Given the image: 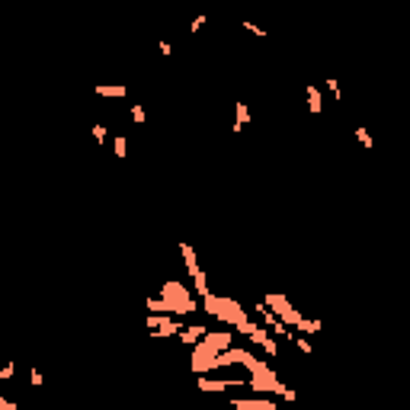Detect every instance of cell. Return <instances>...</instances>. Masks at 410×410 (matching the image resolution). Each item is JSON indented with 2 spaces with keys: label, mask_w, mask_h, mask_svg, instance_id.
<instances>
[{
  "label": "cell",
  "mask_w": 410,
  "mask_h": 410,
  "mask_svg": "<svg viewBox=\"0 0 410 410\" xmlns=\"http://www.w3.org/2000/svg\"><path fill=\"white\" fill-rule=\"evenodd\" d=\"M160 295L170 301V311L177 314V317H189V314L202 311V304L189 295V289H186L183 282H163V285H160Z\"/></svg>",
  "instance_id": "cell-1"
},
{
  "label": "cell",
  "mask_w": 410,
  "mask_h": 410,
  "mask_svg": "<svg viewBox=\"0 0 410 410\" xmlns=\"http://www.w3.org/2000/svg\"><path fill=\"white\" fill-rule=\"evenodd\" d=\"M263 301L269 304V308H273V314H276V317H279V320H285L289 327H298V320L304 317V314H301L298 308H292V301L285 298V295H279V292H269Z\"/></svg>",
  "instance_id": "cell-2"
},
{
  "label": "cell",
  "mask_w": 410,
  "mask_h": 410,
  "mask_svg": "<svg viewBox=\"0 0 410 410\" xmlns=\"http://www.w3.org/2000/svg\"><path fill=\"white\" fill-rule=\"evenodd\" d=\"M147 327H151L154 330V337H173V334H180V330L183 327H186V324H183V317L177 320V317H163V314H147Z\"/></svg>",
  "instance_id": "cell-3"
},
{
  "label": "cell",
  "mask_w": 410,
  "mask_h": 410,
  "mask_svg": "<svg viewBox=\"0 0 410 410\" xmlns=\"http://www.w3.org/2000/svg\"><path fill=\"white\" fill-rule=\"evenodd\" d=\"M218 320L237 330L243 320H247V308H240V301H234V298H221V314H218Z\"/></svg>",
  "instance_id": "cell-4"
},
{
  "label": "cell",
  "mask_w": 410,
  "mask_h": 410,
  "mask_svg": "<svg viewBox=\"0 0 410 410\" xmlns=\"http://www.w3.org/2000/svg\"><path fill=\"white\" fill-rule=\"evenodd\" d=\"M234 385H240V378H208V375H199V391H208V394H221Z\"/></svg>",
  "instance_id": "cell-5"
},
{
  "label": "cell",
  "mask_w": 410,
  "mask_h": 410,
  "mask_svg": "<svg viewBox=\"0 0 410 410\" xmlns=\"http://www.w3.org/2000/svg\"><path fill=\"white\" fill-rule=\"evenodd\" d=\"M231 407H237V410H276V400H269V397H231Z\"/></svg>",
  "instance_id": "cell-6"
},
{
  "label": "cell",
  "mask_w": 410,
  "mask_h": 410,
  "mask_svg": "<svg viewBox=\"0 0 410 410\" xmlns=\"http://www.w3.org/2000/svg\"><path fill=\"white\" fill-rule=\"evenodd\" d=\"M205 334H208V330H205L202 324H189V327L180 330V343H183V346H196Z\"/></svg>",
  "instance_id": "cell-7"
},
{
  "label": "cell",
  "mask_w": 410,
  "mask_h": 410,
  "mask_svg": "<svg viewBox=\"0 0 410 410\" xmlns=\"http://www.w3.org/2000/svg\"><path fill=\"white\" fill-rule=\"evenodd\" d=\"M97 97H103V100H122V97H128V87H122V84H97Z\"/></svg>",
  "instance_id": "cell-8"
},
{
  "label": "cell",
  "mask_w": 410,
  "mask_h": 410,
  "mask_svg": "<svg viewBox=\"0 0 410 410\" xmlns=\"http://www.w3.org/2000/svg\"><path fill=\"white\" fill-rule=\"evenodd\" d=\"M180 254H183V263H186V273H189V276L202 273V266H199V257H196V250L189 247V243H180Z\"/></svg>",
  "instance_id": "cell-9"
},
{
  "label": "cell",
  "mask_w": 410,
  "mask_h": 410,
  "mask_svg": "<svg viewBox=\"0 0 410 410\" xmlns=\"http://www.w3.org/2000/svg\"><path fill=\"white\" fill-rule=\"evenodd\" d=\"M234 112H237V119H234L231 132H234V135H240L243 128H247V122H250V106H247V103H234Z\"/></svg>",
  "instance_id": "cell-10"
},
{
  "label": "cell",
  "mask_w": 410,
  "mask_h": 410,
  "mask_svg": "<svg viewBox=\"0 0 410 410\" xmlns=\"http://www.w3.org/2000/svg\"><path fill=\"white\" fill-rule=\"evenodd\" d=\"M308 112L311 116H320V112H324V97H320V90L314 84H308Z\"/></svg>",
  "instance_id": "cell-11"
},
{
  "label": "cell",
  "mask_w": 410,
  "mask_h": 410,
  "mask_svg": "<svg viewBox=\"0 0 410 410\" xmlns=\"http://www.w3.org/2000/svg\"><path fill=\"white\" fill-rule=\"evenodd\" d=\"M193 282H196V285H193V292L199 295V298H208V295H212V289H208V279H205V273H196V276H193Z\"/></svg>",
  "instance_id": "cell-12"
},
{
  "label": "cell",
  "mask_w": 410,
  "mask_h": 410,
  "mask_svg": "<svg viewBox=\"0 0 410 410\" xmlns=\"http://www.w3.org/2000/svg\"><path fill=\"white\" fill-rule=\"evenodd\" d=\"M353 135H356V141H359L362 147H369V151L375 147V138L369 135V128H362V125H359V128H353Z\"/></svg>",
  "instance_id": "cell-13"
},
{
  "label": "cell",
  "mask_w": 410,
  "mask_h": 410,
  "mask_svg": "<svg viewBox=\"0 0 410 410\" xmlns=\"http://www.w3.org/2000/svg\"><path fill=\"white\" fill-rule=\"evenodd\" d=\"M317 330H324V324H320V320H308V317L298 320V334H317Z\"/></svg>",
  "instance_id": "cell-14"
},
{
  "label": "cell",
  "mask_w": 410,
  "mask_h": 410,
  "mask_svg": "<svg viewBox=\"0 0 410 410\" xmlns=\"http://www.w3.org/2000/svg\"><path fill=\"white\" fill-rule=\"evenodd\" d=\"M112 154H116L119 160H125V157H128V138H125V135L116 138V144H112Z\"/></svg>",
  "instance_id": "cell-15"
},
{
  "label": "cell",
  "mask_w": 410,
  "mask_h": 410,
  "mask_svg": "<svg viewBox=\"0 0 410 410\" xmlns=\"http://www.w3.org/2000/svg\"><path fill=\"white\" fill-rule=\"evenodd\" d=\"M324 87H327L330 93H334V100H337V103H343V90H340V80H337V77H324Z\"/></svg>",
  "instance_id": "cell-16"
},
{
  "label": "cell",
  "mask_w": 410,
  "mask_h": 410,
  "mask_svg": "<svg viewBox=\"0 0 410 410\" xmlns=\"http://www.w3.org/2000/svg\"><path fill=\"white\" fill-rule=\"evenodd\" d=\"M292 343L298 346V353H304V356H311V353H314V346H311V340H308V337H298V334H295Z\"/></svg>",
  "instance_id": "cell-17"
},
{
  "label": "cell",
  "mask_w": 410,
  "mask_h": 410,
  "mask_svg": "<svg viewBox=\"0 0 410 410\" xmlns=\"http://www.w3.org/2000/svg\"><path fill=\"white\" fill-rule=\"evenodd\" d=\"M240 26H243V29L250 32V36H260V39H266V36H269V32L263 29V26H257V23H250V20H243Z\"/></svg>",
  "instance_id": "cell-18"
},
{
  "label": "cell",
  "mask_w": 410,
  "mask_h": 410,
  "mask_svg": "<svg viewBox=\"0 0 410 410\" xmlns=\"http://www.w3.org/2000/svg\"><path fill=\"white\" fill-rule=\"evenodd\" d=\"M132 119H135V125H144V119H147V112L141 103H132Z\"/></svg>",
  "instance_id": "cell-19"
},
{
  "label": "cell",
  "mask_w": 410,
  "mask_h": 410,
  "mask_svg": "<svg viewBox=\"0 0 410 410\" xmlns=\"http://www.w3.org/2000/svg\"><path fill=\"white\" fill-rule=\"evenodd\" d=\"M157 51H160V58H170L173 55V45H170L167 39H160V42H157Z\"/></svg>",
  "instance_id": "cell-20"
},
{
  "label": "cell",
  "mask_w": 410,
  "mask_h": 410,
  "mask_svg": "<svg viewBox=\"0 0 410 410\" xmlns=\"http://www.w3.org/2000/svg\"><path fill=\"white\" fill-rule=\"evenodd\" d=\"M93 138H97V141L103 144V141L109 138V128H106V125H93Z\"/></svg>",
  "instance_id": "cell-21"
},
{
  "label": "cell",
  "mask_w": 410,
  "mask_h": 410,
  "mask_svg": "<svg viewBox=\"0 0 410 410\" xmlns=\"http://www.w3.org/2000/svg\"><path fill=\"white\" fill-rule=\"evenodd\" d=\"M13 372H16V365H13V362H7L4 369H0V381H10V378H13Z\"/></svg>",
  "instance_id": "cell-22"
},
{
  "label": "cell",
  "mask_w": 410,
  "mask_h": 410,
  "mask_svg": "<svg viewBox=\"0 0 410 410\" xmlns=\"http://www.w3.org/2000/svg\"><path fill=\"white\" fill-rule=\"evenodd\" d=\"M202 26H205V13H199L196 20L189 23V32H199V29H202Z\"/></svg>",
  "instance_id": "cell-23"
},
{
  "label": "cell",
  "mask_w": 410,
  "mask_h": 410,
  "mask_svg": "<svg viewBox=\"0 0 410 410\" xmlns=\"http://www.w3.org/2000/svg\"><path fill=\"white\" fill-rule=\"evenodd\" d=\"M29 381H32V385H42L45 378H42V372H39V369H32V372H29Z\"/></svg>",
  "instance_id": "cell-24"
},
{
  "label": "cell",
  "mask_w": 410,
  "mask_h": 410,
  "mask_svg": "<svg viewBox=\"0 0 410 410\" xmlns=\"http://www.w3.org/2000/svg\"><path fill=\"white\" fill-rule=\"evenodd\" d=\"M0 410H16L13 400H7V397H0Z\"/></svg>",
  "instance_id": "cell-25"
},
{
  "label": "cell",
  "mask_w": 410,
  "mask_h": 410,
  "mask_svg": "<svg viewBox=\"0 0 410 410\" xmlns=\"http://www.w3.org/2000/svg\"><path fill=\"white\" fill-rule=\"evenodd\" d=\"M282 400H289V404H292V400H298V394H295L292 388H285V394H282Z\"/></svg>",
  "instance_id": "cell-26"
}]
</instances>
